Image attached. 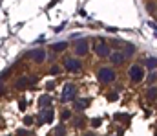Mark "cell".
<instances>
[{
    "mask_svg": "<svg viewBox=\"0 0 157 136\" xmlns=\"http://www.w3.org/2000/svg\"><path fill=\"white\" fill-rule=\"evenodd\" d=\"M33 81H35V76H31V77L22 76V77L15 83V87H17V89H24V87H28V85H29V83H33Z\"/></svg>",
    "mask_w": 157,
    "mask_h": 136,
    "instance_id": "cell-12",
    "label": "cell"
},
{
    "mask_svg": "<svg viewBox=\"0 0 157 136\" xmlns=\"http://www.w3.org/2000/svg\"><path fill=\"white\" fill-rule=\"evenodd\" d=\"M66 48H68V43H66V41H62V43H55V44L51 46L53 52H64Z\"/></svg>",
    "mask_w": 157,
    "mask_h": 136,
    "instance_id": "cell-17",
    "label": "cell"
},
{
    "mask_svg": "<svg viewBox=\"0 0 157 136\" xmlns=\"http://www.w3.org/2000/svg\"><path fill=\"white\" fill-rule=\"evenodd\" d=\"M115 79H117V72H115L113 66H101L97 70V81L101 85H110Z\"/></svg>",
    "mask_w": 157,
    "mask_h": 136,
    "instance_id": "cell-1",
    "label": "cell"
},
{
    "mask_svg": "<svg viewBox=\"0 0 157 136\" xmlns=\"http://www.w3.org/2000/svg\"><path fill=\"white\" fill-rule=\"evenodd\" d=\"M93 52H95V55L97 57H101V59H108V55L112 53V48L108 43H104L102 39H99V41H95V44L91 48Z\"/></svg>",
    "mask_w": 157,
    "mask_h": 136,
    "instance_id": "cell-6",
    "label": "cell"
},
{
    "mask_svg": "<svg viewBox=\"0 0 157 136\" xmlns=\"http://www.w3.org/2000/svg\"><path fill=\"white\" fill-rule=\"evenodd\" d=\"M135 52H137V50H135V46H133V44H124L122 53L126 55V59H128V57H133V55H135Z\"/></svg>",
    "mask_w": 157,
    "mask_h": 136,
    "instance_id": "cell-14",
    "label": "cell"
},
{
    "mask_svg": "<svg viewBox=\"0 0 157 136\" xmlns=\"http://www.w3.org/2000/svg\"><path fill=\"white\" fill-rule=\"evenodd\" d=\"M82 68H84V64H82V59L80 57H64L62 59V70H66V72H70V74H78V72H82Z\"/></svg>",
    "mask_w": 157,
    "mask_h": 136,
    "instance_id": "cell-2",
    "label": "cell"
},
{
    "mask_svg": "<svg viewBox=\"0 0 157 136\" xmlns=\"http://www.w3.org/2000/svg\"><path fill=\"white\" fill-rule=\"evenodd\" d=\"M22 122H24V125H26V127H31V125L35 123V118H33V116H24V120H22Z\"/></svg>",
    "mask_w": 157,
    "mask_h": 136,
    "instance_id": "cell-22",
    "label": "cell"
},
{
    "mask_svg": "<svg viewBox=\"0 0 157 136\" xmlns=\"http://www.w3.org/2000/svg\"><path fill=\"white\" fill-rule=\"evenodd\" d=\"M60 72H62V66H59V64H53V66H51V70H49V74H51V76H59Z\"/></svg>",
    "mask_w": 157,
    "mask_h": 136,
    "instance_id": "cell-21",
    "label": "cell"
},
{
    "mask_svg": "<svg viewBox=\"0 0 157 136\" xmlns=\"http://www.w3.org/2000/svg\"><path fill=\"white\" fill-rule=\"evenodd\" d=\"M108 61L112 63V66H121L126 63V55L122 53V50H113L110 55H108Z\"/></svg>",
    "mask_w": 157,
    "mask_h": 136,
    "instance_id": "cell-9",
    "label": "cell"
},
{
    "mask_svg": "<svg viewBox=\"0 0 157 136\" xmlns=\"http://www.w3.org/2000/svg\"><path fill=\"white\" fill-rule=\"evenodd\" d=\"M37 105L40 109H49V107H53V97L49 94H42L39 97V101H37Z\"/></svg>",
    "mask_w": 157,
    "mask_h": 136,
    "instance_id": "cell-11",
    "label": "cell"
},
{
    "mask_svg": "<svg viewBox=\"0 0 157 136\" xmlns=\"http://www.w3.org/2000/svg\"><path fill=\"white\" fill-rule=\"evenodd\" d=\"M53 136H66V125H64V123L57 125V127L53 129Z\"/></svg>",
    "mask_w": 157,
    "mask_h": 136,
    "instance_id": "cell-15",
    "label": "cell"
},
{
    "mask_svg": "<svg viewBox=\"0 0 157 136\" xmlns=\"http://www.w3.org/2000/svg\"><path fill=\"white\" fill-rule=\"evenodd\" d=\"M78 97V87L75 83H66L60 92V101L62 103H73Z\"/></svg>",
    "mask_w": 157,
    "mask_h": 136,
    "instance_id": "cell-3",
    "label": "cell"
},
{
    "mask_svg": "<svg viewBox=\"0 0 157 136\" xmlns=\"http://www.w3.org/2000/svg\"><path fill=\"white\" fill-rule=\"evenodd\" d=\"M144 79L148 81V85H154V83L157 81V72H155V70H152V72H150V74H148Z\"/></svg>",
    "mask_w": 157,
    "mask_h": 136,
    "instance_id": "cell-18",
    "label": "cell"
},
{
    "mask_svg": "<svg viewBox=\"0 0 157 136\" xmlns=\"http://www.w3.org/2000/svg\"><path fill=\"white\" fill-rule=\"evenodd\" d=\"M90 123H91V127H99L101 125V118H93V120H90Z\"/></svg>",
    "mask_w": 157,
    "mask_h": 136,
    "instance_id": "cell-24",
    "label": "cell"
},
{
    "mask_svg": "<svg viewBox=\"0 0 157 136\" xmlns=\"http://www.w3.org/2000/svg\"><path fill=\"white\" fill-rule=\"evenodd\" d=\"M90 103H91V99H90V97H77V99L73 101V110L82 112V110H86V109L90 107Z\"/></svg>",
    "mask_w": 157,
    "mask_h": 136,
    "instance_id": "cell-10",
    "label": "cell"
},
{
    "mask_svg": "<svg viewBox=\"0 0 157 136\" xmlns=\"http://www.w3.org/2000/svg\"><path fill=\"white\" fill-rule=\"evenodd\" d=\"M155 136H157V133H155Z\"/></svg>",
    "mask_w": 157,
    "mask_h": 136,
    "instance_id": "cell-27",
    "label": "cell"
},
{
    "mask_svg": "<svg viewBox=\"0 0 157 136\" xmlns=\"http://www.w3.org/2000/svg\"><path fill=\"white\" fill-rule=\"evenodd\" d=\"M60 120H62V122H68V120H71V110L64 109V110H62V114H60Z\"/></svg>",
    "mask_w": 157,
    "mask_h": 136,
    "instance_id": "cell-20",
    "label": "cell"
},
{
    "mask_svg": "<svg viewBox=\"0 0 157 136\" xmlns=\"http://www.w3.org/2000/svg\"><path fill=\"white\" fill-rule=\"evenodd\" d=\"M84 122H86L84 118H75V120H73V125H75V127H82Z\"/></svg>",
    "mask_w": 157,
    "mask_h": 136,
    "instance_id": "cell-23",
    "label": "cell"
},
{
    "mask_svg": "<svg viewBox=\"0 0 157 136\" xmlns=\"http://www.w3.org/2000/svg\"><path fill=\"white\" fill-rule=\"evenodd\" d=\"M17 134H18V136H29V133H28V131H18Z\"/></svg>",
    "mask_w": 157,
    "mask_h": 136,
    "instance_id": "cell-25",
    "label": "cell"
},
{
    "mask_svg": "<svg viewBox=\"0 0 157 136\" xmlns=\"http://www.w3.org/2000/svg\"><path fill=\"white\" fill-rule=\"evenodd\" d=\"M37 123L42 125V123H51L55 120V109L49 107V109H39V114H37Z\"/></svg>",
    "mask_w": 157,
    "mask_h": 136,
    "instance_id": "cell-7",
    "label": "cell"
},
{
    "mask_svg": "<svg viewBox=\"0 0 157 136\" xmlns=\"http://www.w3.org/2000/svg\"><path fill=\"white\" fill-rule=\"evenodd\" d=\"M143 66H146V68L154 70V68H157V59H155V57H148V59L144 61V64H143Z\"/></svg>",
    "mask_w": 157,
    "mask_h": 136,
    "instance_id": "cell-16",
    "label": "cell"
},
{
    "mask_svg": "<svg viewBox=\"0 0 157 136\" xmlns=\"http://www.w3.org/2000/svg\"><path fill=\"white\" fill-rule=\"evenodd\" d=\"M128 77L132 79V83H141L144 81L146 74H144V66L143 64H132L128 70Z\"/></svg>",
    "mask_w": 157,
    "mask_h": 136,
    "instance_id": "cell-5",
    "label": "cell"
},
{
    "mask_svg": "<svg viewBox=\"0 0 157 136\" xmlns=\"http://www.w3.org/2000/svg\"><path fill=\"white\" fill-rule=\"evenodd\" d=\"M82 136H97V134H95L93 131H88V133H84V134H82Z\"/></svg>",
    "mask_w": 157,
    "mask_h": 136,
    "instance_id": "cell-26",
    "label": "cell"
},
{
    "mask_svg": "<svg viewBox=\"0 0 157 136\" xmlns=\"http://www.w3.org/2000/svg\"><path fill=\"white\" fill-rule=\"evenodd\" d=\"M146 97H148V101H157V87L150 85L146 90Z\"/></svg>",
    "mask_w": 157,
    "mask_h": 136,
    "instance_id": "cell-13",
    "label": "cell"
},
{
    "mask_svg": "<svg viewBox=\"0 0 157 136\" xmlns=\"http://www.w3.org/2000/svg\"><path fill=\"white\" fill-rule=\"evenodd\" d=\"M71 50H73V53H75V57H86L88 53H90V41L88 39H77V41H73L71 43Z\"/></svg>",
    "mask_w": 157,
    "mask_h": 136,
    "instance_id": "cell-4",
    "label": "cell"
},
{
    "mask_svg": "<svg viewBox=\"0 0 157 136\" xmlns=\"http://www.w3.org/2000/svg\"><path fill=\"white\" fill-rule=\"evenodd\" d=\"M46 50L44 48H33L31 52H28L26 53V57L31 61V63H35V64H42V63H46Z\"/></svg>",
    "mask_w": 157,
    "mask_h": 136,
    "instance_id": "cell-8",
    "label": "cell"
},
{
    "mask_svg": "<svg viewBox=\"0 0 157 136\" xmlns=\"http://www.w3.org/2000/svg\"><path fill=\"white\" fill-rule=\"evenodd\" d=\"M110 48H113V50H122V48H124V43L119 41V39H113V41L110 43Z\"/></svg>",
    "mask_w": 157,
    "mask_h": 136,
    "instance_id": "cell-19",
    "label": "cell"
}]
</instances>
